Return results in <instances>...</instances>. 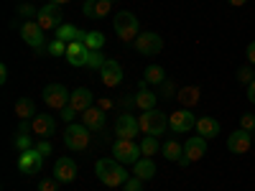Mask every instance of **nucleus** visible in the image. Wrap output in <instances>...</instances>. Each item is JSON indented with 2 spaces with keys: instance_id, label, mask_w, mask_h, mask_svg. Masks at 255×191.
Instances as JSON below:
<instances>
[{
  "instance_id": "obj_33",
  "label": "nucleus",
  "mask_w": 255,
  "mask_h": 191,
  "mask_svg": "<svg viewBox=\"0 0 255 191\" xmlns=\"http://www.w3.org/2000/svg\"><path fill=\"white\" fill-rule=\"evenodd\" d=\"M105 61H108V59H105V54H102V51H90L87 67H90V69H95V72H100V69L105 67Z\"/></svg>"
},
{
  "instance_id": "obj_21",
  "label": "nucleus",
  "mask_w": 255,
  "mask_h": 191,
  "mask_svg": "<svg viewBox=\"0 0 255 191\" xmlns=\"http://www.w3.org/2000/svg\"><path fill=\"white\" fill-rule=\"evenodd\" d=\"M31 125H33V133H36L38 138H49V135L56 133V120H54L51 115H36V117L31 120Z\"/></svg>"
},
{
  "instance_id": "obj_22",
  "label": "nucleus",
  "mask_w": 255,
  "mask_h": 191,
  "mask_svg": "<svg viewBox=\"0 0 255 191\" xmlns=\"http://www.w3.org/2000/svg\"><path fill=\"white\" fill-rule=\"evenodd\" d=\"M82 122L87 125L90 130H102V127H105V110H102V107H95V104H92L90 110L82 112Z\"/></svg>"
},
{
  "instance_id": "obj_34",
  "label": "nucleus",
  "mask_w": 255,
  "mask_h": 191,
  "mask_svg": "<svg viewBox=\"0 0 255 191\" xmlns=\"http://www.w3.org/2000/svg\"><path fill=\"white\" fill-rule=\"evenodd\" d=\"M255 79V72H253V64H245V67L238 69V82L240 84H250Z\"/></svg>"
},
{
  "instance_id": "obj_4",
  "label": "nucleus",
  "mask_w": 255,
  "mask_h": 191,
  "mask_svg": "<svg viewBox=\"0 0 255 191\" xmlns=\"http://www.w3.org/2000/svg\"><path fill=\"white\" fill-rule=\"evenodd\" d=\"M113 26H115V33L120 36V41L130 44L135 41L140 33H138V18L130 13V10H118V15L113 18Z\"/></svg>"
},
{
  "instance_id": "obj_25",
  "label": "nucleus",
  "mask_w": 255,
  "mask_h": 191,
  "mask_svg": "<svg viewBox=\"0 0 255 191\" xmlns=\"http://www.w3.org/2000/svg\"><path fill=\"white\" fill-rule=\"evenodd\" d=\"M197 133L202 135V138H217L220 135V122L215 120V117H199L197 120Z\"/></svg>"
},
{
  "instance_id": "obj_35",
  "label": "nucleus",
  "mask_w": 255,
  "mask_h": 191,
  "mask_svg": "<svg viewBox=\"0 0 255 191\" xmlns=\"http://www.w3.org/2000/svg\"><path fill=\"white\" fill-rule=\"evenodd\" d=\"M67 46L69 44H64V41H59V38H54L51 44L46 46V51L51 54V56H61V54H67Z\"/></svg>"
},
{
  "instance_id": "obj_32",
  "label": "nucleus",
  "mask_w": 255,
  "mask_h": 191,
  "mask_svg": "<svg viewBox=\"0 0 255 191\" xmlns=\"http://www.w3.org/2000/svg\"><path fill=\"white\" fill-rule=\"evenodd\" d=\"M13 148H15L18 153H23V151H31V148H36V145H33V140L28 138V133H20V130H18V135L13 138Z\"/></svg>"
},
{
  "instance_id": "obj_40",
  "label": "nucleus",
  "mask_w": 255,
  "mask_h": 191,
  "mask_svg": "<svg viewBox=\"0 0 255 191\" xmlns=\"http://www.w3.org/2000/svg\"><path fill=\"white\" fill-rule=\"evenodd\" d=\"M245 56H248V64H253V67H255V41H250V44H248Z\"/></svg>"
},
{
  "instance_id": "obj_31",
  "label": "nucleus",
  "mask_w": 255,
  "mask_h": 191,
  "mask_svg": "<svg viewBox=\"0 0 255 191\" xmlns=\"http://www.w3.org/2000/svg\"><path fill=\"white\" fill-rule=\"evenodd\" d=\"M140 151H143V158H153L158 153V138H153V135L143 138L140 140Z\"/></svg>"
},
{
  "instance_id": "obj_7",
  "label": "nucleus",
  "mask_w": 255,
  "mask_h": 191,
  "mask_svg": "<svg viewBox=\"0 0 255 191\" xmlns=\"http://www.w3.org/2000/svg\"><path fill=\"white\" fill-rule=\"evenodd\" d=\"M20 36H23V41L36 49V51H44L46 49V36H44V28H41L36 20H26V23H20Z\"/></svg>"
},
{
  "instance_id": "obj_2",
  "label": "nucleus",
  "mask_w": 255,
  "mask_h": 191,
  "mask_svg": "<svg viewBox=\"0 0 255 191\" xmlns=\"http://www.w3.org/2000/svg\"><path fill=\"white\" fill-rule=\"evenodd\" d=\"M90 127L84 122H69L67 130H64V145L69 151H87L90 148Z\"/></svg>"
},
{
  "instance_id": "obj_36",
  "label": "nucleus",
  "mask_w": 255,
  "mask_h": 191,
  "mask_svg": "<svg viewBox=\"0 0 255 191\" xmlns=\"http://www.w3.org/2000/svg\"><path fill=\"white\" fill-rule=\"evenodd\" d=\"M38 191H59V181L56 179H41L38 181Z\"/></svg>"
},
{
  "instance_id": "obj_19",
  "label": "nucleus",
  "mask_w": 255,
  "mask_h": 191,
  "mask_svg": "<svg viewBox=\"0 0 255 191\" xmlns=\"http://www.w3.org/2000/svg\"><path fill=\"white\" fill-rule=\"evenodd\" d=\"M184 156L194 163V161H199V158H204L207 156V138H202L199 133H197V138H189L186 143H184Z\"/></svg>"
},
{
  "instance_id": "obj_1",
  "label": "nucleus",
  "mask_w": 255,
  "mask_h": 191,
  "mask_svg": "<svg viewBox=\"0 0 255 191\" xmlns=\"http://www.w3.org/2000/svg\"><path fill=\"white\" fill-rule=\"evenodd\" d=\"M95 171H97V179L105 184V186H110V189H118L128 181V171L123 168L120 161L115 158H100L97 166H95Z\"/></svg>"
},
{
  "instance_id": "obj_29",
  "label": "nucleus",
  "mask_w": 255,
  "mask_h": 191,
  "mask_svg": "<svg viewBox=\"0 0 255 191\" xmlns=\"http://www.w3.org/2000/svg\"><path fill=\"white\" fill-rule=\"evenodd\" d=\"M166 79V72H163V67H158V64H151L145 72H143V82L145 84H161Z\"/></svg>"
},
{
  "instance_id": "obj_13",
  "label": "nucleus",
  "mask_w": 255,
  "mask_h": 191,
  "mask_svg": "<svg viewBox=\"0 0 255 191\" xmlns=\"http://www.w3.org/2000/svg\"><path fill=\"white\" fill-rule=\"evenodd\" d=\"M138 130H140L138 120H135L133 115H128V112H123V115L118 117V122H115V135L123 138V140H133V138H138Z\"/></svg>"
},
{
  "instance_id": "obj_5",
  "label": "nucleus",
  "mask_w": 255,
  "mask_h": 191,
  "mask_svg": "<svg viewBox=\"0 0 255 191\" xmlns=\"http://www.w3.org/2000/svg\"><path fill=\"white\" fill-rule=\"evenodd\" d=\"M41 97H44V104H46V107L61 112L64 107H69V97H72V92L64 87V84L54 82V84H46V87H44V95H41Z\"/></svg>"
},
{
  "instance_id": "obj_28",
  "label": "nucleus",
  "mask_w": 255,
  "mask_h": 191,
  "mask_svg": "<svg viewBox=\"0 0 255 191\" xmlns=\"http://www.w3.org/2000/svg\"><path fill=\"white\" fill-rule=\"evenodd\" d=\"M161 151H163V158H166V161H174V163H179V158L184 156V145H181L179 140H166Z\"/></svg>"
},
{
  "instance_id": "obj_42",
  "label": "nucleus",
  "mask_w": 255,
  "mask_h": 191,
  "mask_svg": "<svg viewBox=\"0 0 255 191\" xmlns=\"http://www.w3.org/2000/svg\"><path fill=\"white\" fill-rule=\"evenodd\" d=\"M248 99H250V102L255 104V79H253V82L248 84Z\"/></svg>"
},
{
  "instance_id": "obj_45",
  "label": "nucleus",
  "mask_w": 255,
  "mask_h": 191,
  "mask_svg": "<svg viewBox=\"0 0 255 191\" xmlns=\"http://www.w3.org/2000/svg\"><path fill=\"white\" fill-rule=\"evenodd\" d=\"M49 3H54V5H64V3H69V0H49Z\"/></svg>"
},
{
  "instance_id": "obj_9",
  "label": "nucleus",
  "mask_w": 255,
  "mask_h": 191,
  "mask_svg": "<svg viewBox=\"0 0 255 191\" xmlns=\"http://www.w3.org/2000/svg\"><path fill=\"white\" fill-rule=\"evenodd\" d=\"M44 158H46V156H41L38 148L23 151V153H20V158H18V171L26 174V176H36L41 168H44Z\"/></svg>"
},
{
  "instance_id": "obj_3",
  "label": "nucleus",
  "mask_w": 255,
  "mask_h": 191,
  "mask_svg": "<svg viewBox=\"0 0 255 191\" xmlns=\"http://www.w3.org/2000/svg\"><path fill=\"white\" fill-rule=\"evenodd\" d=\"M138 125H140V133L161 138L168 127V115H163L161 110H148V112H140Z\"/></svg>"
},
{
  "instance_id": "obj_39",
  "label": "nucleus",
  "mask_w": 255,
  "mask_h": 191,
  "mask_svg": "<svg viewBox=\"0 0 255 191\" xmlns=\"http://www.w3.org/2000/svg\"><path fill=\"white\" fill-rule=\"evenodd\" d=\"M36 148H38V153L41 156H51V143L44 138V140H41V143H36Z\"/></svg>"
},
{
  "instance_id": "obj_16",
  "label": "nucleus",
  "mask_w": 255,
  "mask_h": 191,
  "mask_svg": "<svg viewBox=\"0 0 255 191\" xmlns=\"http://www.w3.org/2000/svg\"><path fill=\"white\" fill-rule=\"evenodd\" d=\"M113 10V0H84V5H82V13L84 18H108Z\"/></svg>"
},
{
  "instance_id": "obj_17",
  "label": "nucleus",
  "mask_w": 255,
  "mask_h": 191,
  "mask_svg": "<svg viewBox=\"0 0 255 191\" xmlns=\"http://www.w3.org/2000/svg\"><path fill=\"white\" fill-rule=\"evenodd\" d=\"M92 102H95V97H92V92H90L87 87H77V90L72 92V97H69V107H72L77 115H82L84 110L92 107Z\"/></svg>"
},
{
  "instance_id": "obj_37",
  "label": "nucleus",
  "mask_w": 255,
  "mask_h": 191,
  "mask_svg": "<svg viewBox=\"0 0 255 191\" xmlns=\"http://www.w3.org/2000/svg\"><path fill=\"white\" fill-rule=\"evenodd\" d=\"M240 127H243V130H248V133H253L255 130V115H250V112L243 115L240 117Z\"/></svg>"
},
{
  "instance_id": "obj_27",
  "label": "nucleus",
  "mask_w": 255,
  "mask_h": 191,
  "mask_svg": "<svg viewBox=\"0 0 255 191\" xmlns=\"http://www.w3.org/2000/svg\"><path fill=\"white\" fill-rule=\"evenodd\" d=\"M133 171H135V176H138L140 181H148V179L156 176V163H153L151 158H140V161L133 166Z\"/></svg>"
},
{
  "instance_id": "obj_38",
  "label": "nucleus",
  "mask_w": 255,
  "mask_h": 191,
  "mask_svg": "<svg viewBox=\"0 0 255 191\" xmlns=\"http://www.w3.org/2000/svg\"><path fill=\"white\" fill-rule=\"evenodd\" d=\"M123 191H143V181L135 176V179H128L125 184H123Z\"/></svg>"
},
{
  "instance_id": "obj_44",
  "label": "nucleus",
  "mask_w": 255,
  "mask_h": 191,
  "mask_svg": "<svg viewBox=\"0 0 255 191\" xmlns=\"http://www.w3.org/2000/svg\"><path fill=\"white\" fill-rule=\"evenodd\" d=\"M227 3H230L232 8H240V5H245V3H248V0H227Z\"/></svg>"
},
{
  "instance_id": "obj_15",
  "label": "nucleus",
  "mask_w": 255,
  "mask_h": 191,
  "mask_svg": "<svg viewBox=\"0 0 255 191\" xmlns=\"http://www.w3.org/2000/svg\"><path fill=\"white\" fill-rule=\"evenodd\" d=\"M100 79H102L105 87H118V84L123 82V67L115 59H108V61H105V67L100 69Z\"/></svg>"
},
{
  "instance_id": "obj_30",
  "label": "nucleus",
  "mask_w": 255,
  "mask_h": 191,
  "mask_svg": "<svg viewBox=\"0 0 255 191\" xmlns=\"http://www.w3.org/2000/svg\"><path fill=\"white\" fill-rule=\"evenodd\" d=\"M84 46H87L90 51H100L105 46V33L100 31H87V36H84Z\"/></svg>"
},
{
  "instance_id": "obj_24",
  "label": "nucleus",
  "mask_w": 255,
  "mask_h": 191,
  "mask_svg": "<svg viewBox=\"0 0 255 191\" xmlns=\"http://www.w3.org/2000/svg\"><path fill=\"white\" fill-rule=\"evenodd\" d=\"M84 36H87V31H82L77 26H69V23H64L56 28V38L64 41V44H72V41H84Z\"/></svg>"
},
{
  "instance_id": "obj_43",
  "label": "nucleus",
  "mask_w": 255,
  "mask_h": 191,
  "mask_svg": "<svg viewBox=\"0 0 255 191\" xmlns=\"http://www.w3.org/2000/svg\"><path fill=\"white\" fill-rule=\"evenodd\" d=\"M5 79H8V67H5V64H3V67H0V82L5 84Z\"/></svg>"
},
{
  "instance_id": "obj_12",
  "label": "nucleus",
  "mask_w": 255,
  "mask_h": 191,
  "mask_svg": "<svg viewBox=\"0 0 255 191\" xmlns=\"http://www.w3.org/2000/svg\"><path fill=\"white\" fill-rule=\"evenodd\" d=\"M253 148V133H248V130H235V133H230V138H227V151L230 153H235V156H243V153H248Z\"/></svg>"
},
{
  "instance_id": "obj_41",
  "label": "nucleus",
  "mask_w": 255,
  "mask_h": 191,
  "mask_svg": "<svg viewBox=\"0 0 255 191\" xmlns=\"http://www.w3.org/2000/svg\"><path fill=\"white\" fill-rule=\"evenodd\" d=\"M74 117H77V112H74L72 107H64V110H61V120H64V122H74Z\"/></svg>"
},
{
  "instance_id": "obj_23",
  "label": "nucleus",
  "mask_w": 255,
  "mask_h": 191,
  "mask_svg": "<svg viewBox=\"0 0 255 191\" xmlns=\"http://www.w3.org/2000/svg\"><path fill=\"white\" fill-rule=\"evenodd\" d=\"M199 97H202V90L197 87V84H189V87H181L179 92H176V99H179V104H184L186 110H191L194 104L199 102Z\"/></svg>"
},
{
  "instance_id": "obj_14",
  "label": "nucleus",
  "mask_w": 255,
  "mask_h": 191,
  "mask_svg": "<svg viewBox=\"0 0 255 191\" xmlns=\"http://www.w3.org/2000/svg\"><path fill=\"white\" fill-rule=\"evenodd\" d=\"M54 179L59 184H72L77 179V163L72 158H56V163H54Z\"/></svg>"
},
{
  "instance_id": "obj_10",
  "label": "nucleus",
  "mask_w": 255,
  "mask_h": 191,
  "mask_svg": "<svg viewBox=\"0 0 255 191\" xmlns=\"http://www.w3.org/2000/svg\"><path fill=\"white\" fill-rule=\"evenodd\" d=\"M168 127H171L176 135L179 133H189V130H194V127H197V115L191 110H186V107H181L174 115H168Z\"/></svg>"
},
{
  "instance_id": "obj_6",
  "label": "nucleus",
  "mask_w": 255,
  "mask_h": 191,
  "mask_svg": "<svg viewBox=\"0 0 255 191\" xmlns=\"http://www.w3.org/2000/svg\"><path fill=\"white\" fill-rule=\"evenodd\" d=\"M113 156L125 166V163H138L140 158H143V151H140V143H135V140H123V138H118L115 143H113Z\"/></svg>"
},
{
  "instance_id": "obj_26",
  "label": "nucleus",
  "mask_w": 255,
  "mask_h": 191,
  "mask_svg": "<svg viewBox=\"0 0 255 191\" xmlns=\"http://www.w3.org/2000/svg\"><path fill=\"white\" fill-rule=\"evenodd\" d=\"M15 117L18 120H33L36 117V104L31 97H20L15 102Z\"/></svg>"
},
{
  "instance_id": "obj_8",
  "label": "nucleus",
  "mask_w": 255,
  "mask_h": 191,
  "mask_svg": "<svg viewBox=\"0 0 255 191\" xmlns=\"http://www.w3.org/2000/svg\"><path fill=\"white\" fill-rule=\"evenodd\" d=\"M61 20H64V15H61V5H54V3L44 5V8L38 10V15H36V23L44 28V31H56L59 26H64Z\"/></svg>"
},
{
  "instance_id": "obj_20",
  "label": "nucleus",
  "mask_w": 255,
  "mask_h": 191,
  "mask_svg": "<svg viewBox=\"0 0 255 191\" xmlns=\"http://www.w3.org/2000/svg\"><path fill=\"white\" fill-rule=\"evenodd\" d=\"M156 102H158V97L148 90L145 82H140V90H138V97L133 99V104H135L140 112H148V110H156Z\"/></svg>"
},
{
  "instance_id": "obj_11",
  "label": "nucleus",
  "mask_w": 255,
  "mask_h": 191,
  "mask_svg": "<svg viewBox=\"0 0 255 191\" xmlns=\"http://www.w3.org/2000/svg\"><path fill=\"white\" fill-rule=\"evenodd\" d=\"M135 49L143 54V56H156V54H161V49H163V38L158 36V33H153V31H145V33H140L135 41Z\"/></svg>"
},
{
  "instance_id": "obj_18",
  "label": "nucleus",
  "mask_w": 255,
  "mask_h": 191,
  "mask_svg": "<svg viewBox=\"0 0 255 191\" xmlns=\"http://www.w3.org/2000/svg\"><path fill=\"white\" fill-rule=\"evenodd\" d=\"M87 59H90V49L84 46V41H72L67 46V61L72 67H87Z\"/></svg>"
}]
</instances>
